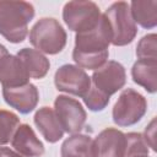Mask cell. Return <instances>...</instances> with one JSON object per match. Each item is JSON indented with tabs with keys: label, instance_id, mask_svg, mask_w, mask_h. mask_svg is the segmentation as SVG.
<instances>
[{
	"label": "cell",
	"instance_id": "6da1fadb",
	"mask_svg": "<svg viewBox=\"0 0 157 157\" xmlns=\"http://www.w3.org/2000/svg\"><path fill=\"white\" fill-rule=\"evenodd\" d=\"M112 43V29L108 20L102 15L99 22L90 31L76 33L72 59L81 69L97 70L105 64Z\"/></svg>",
	"mask_w": 157,
	"mask_h": 157
},
{
	"label": "cell",
	"instance_id": "7a4b0ae2",
	"mask_svg": "<svg viewBox=\"0 0 157 157\" xmlns=\"http://www.w3.org/2000/svg\"><path fill=\"white\" fill-rule=\"evenodd\" d=\"M34 7L26 1H0V34L11 43H21L28 33Z\"/></svg>",
	"mask_w": 157,
	"mask_h": 157
},
{
	"label": "cell",
	"instance_id": "3957f363",
	"mask_svg": "<svg viewBox=\"0 0 157 157\" xmlns=\"http://www.w3.org/2000/svg\"><path fill=\"white\" fill-rule=\"evenodd\" d=\"M29 42L38 52L58 54L66 44V32L55 20L44 17L36 22L29 32Z\"/></svg>",
	"mask_w": 157,
	"mask_h": 157
},
{
	"label": "cell",
	"instance_id": "277c9868",
	"mask_svg": "<svg viewBox=\"0 0 157 157\" xmlns=\"http://www.w3.org/2000/svg\"><path fill=\"white\" fill-rule=\"evenodd\" d=\"M104 16L112 29V44L123 47L132 42L137 33V28L128 2L118 1L112 4Z\"/></svg>",
	"mask_w": 157,
	"mask_h": 157
},
{
	"label": "cell",
	"instance_id": "5b68a950",
	"mask_svg": "<svg viewBox=\"0 0 157 157\" xmlns=\"http://www.w3.org/2000/svg\"><path fill=\"white\" fill-rule=\"evenodd\" d=\"M147 109L146 98L132 88H126L113 107V121L119 126H130L141 120Z\"/></svg>",
	"mask_w": 157,
	"mask_h": 157
},
{
	"label": "cell",
	"instance_id": "8992f818",
	"mask_svg": "<svg viewBox=\"0 0 157 157\" xmlns=\"http://www.w3.org/2000/svg\"><path fill=\"white\" fill-rule=\"evenodd\" d=\"M101 17L99 7L92 1H69L63 10V18L66 26L76 33L92 29Z\"/></svg>",
	"mask_w": 157,
	"mask_h": 157
},
{
	"label": "cell",
	"instance_id": "52a82bcc",
	"mask_svg": "<svg viewBox=\"0 0 157 157\" xmlns=\"http://www.w3.org/2000/svg\"><path fill=\"white\" fill-rule=\"evenodd\" d=\"M54 108L55 115L64 131L76 134L82 130L87 115L78 101L67 96H58L54 102Z\"/></svg>",
	"mask_w": 157,
	"mask_h": 157
},
{
	"label": "cell",
	"instance_id": "ba28073f",
	"mask_svg": "<svg viewBox=\"0 0 157 157\" xmlns=\"http://www.w3.org/2000/svg\"><path fill=\"white\" fill-rule=\"evenodd\" d=\"M54 83L59 91L83 98L91 88V77L83 69L66 64L56 70Z\"/></svg>",
	"mask_w": 157,
	"mask_h": 157
},
{
	"label": "cell",
	"instance_id": "9c48e42d",
	"mask_svg": "<svg viewBox=\"0 0 157 157\" xmlns=\"http://www.w3.org/2000/svg\"><path fill=\"white\" fill-rule=\"evenodd\" d=\"M125 81L126 74L124 66L114 60L107 61L99 69L94 70L92 75V86L108 97L121 90L125 85Z\"/></svg>",
	"mask_w": 157,
	"mask_h": 157
},
{
	"label": "cell",
	"instance_id": "30bf717a",
	"mask_svg": "<svg viewBox=\"0 0 157 157\" xmlns=\"http://www.w3.org/2000/svg\"><path fill=\"white\" fill-rule=\"evenodd\" d=\"M126 136L118 129L107 128L93 141V157H124Z\"/></svg>",
	"mask_w": 157,
	"mask_h": 157
},
{
	"label": "cell",
	"instance_id": "8fae6325",
	"mask_svg": "<svg viewBox=\"0 0 157 157\" xmlns=\"http://www.w3.org/2000/svg\"><path fill=\"white\" fill-rule=\"evenodd\" d=\"M2 97L10 107L15 108L22 114L31 113L36 108L39 99L38 90L32 83L13 88L5 87L2 88Z\"/></svg>",
	"mask_w": 157,
	"mask_h": 157
},
{
	"label": "cell",
	"instance_id": "7c38bea8",
	"mask_svg": "<svg viewBox=\"0 0 157 157\" xmlns=\"http://www.w3.org/2000/svg\"><path fill=\"white\" fill-rule=\"evenodd\" d=\"M29 75L17 55L7 54L0 60V83L4 88H13L28 83Z\"/></svg>",
	"mask_w": 157,
	"mask_h": 157
},
{
	"label": "cell",
	"instance_id": "4fadbf2b",
	"mask_svg": "<svg viewBox=\"0 0 157 157\" xmlns=\"http://www.w3.org/2000/svg\"><path fill=\"white\" fill-rule=\"evenodd\" d=\"M11 144L20 155L26 157H39L44 153L43 144L36 136L33 129L27 124L17 126L11 139Z\"/></svg>",
	"mask_w": 157,
	"mask_h": 157
},
{
	"label": "cell",
	"instance_id": "5bb4252c",
	"mask_svg": "<svg viewBox=\"0 0 157 157\" xmlns=\"http://www.w3.org/2000/svg\"><path fill=\"white\" fill-rule=\"evenodd\" d=\"M34 124L43 137L50 144L59 141L64 135V130L59 124L55 112L49 107H43L36 112Z\"/></svg>",
	"mask_w": 157,
	"mask_h": 157
},
{
	"label": "cell",
	"instance_id": "9a60e30c",
	"mask_svg": "<svg viewBox=\"0 0 157 157\" xmlns=\"http://www.w3.org/2000/svg\"><path fill=\"white\" fill-rule=\"evenodd\" d=\"M131 76L135 83L142 86L147 92L157 91V60L139 59L131 69Z\"/></svg>",
	"mask_w": 157,
	"mask_h": 157
},
{
	"label": "cell",
	"instance_id": "2e32d148",
	"mask_svg": "<svg viewBox=\"0 0 157 157\" xmlns=\"http://www.w3.org/2000/svg\"><path fill=\"white\" fill-rule=\"evenodd\" d=\"M17 56L23 63L29 77L43 78L49 70V60L38 50L23 48L17 53Z\"/></svg>",
	"mask_w": 157,
	"mask_h": 157
},
{
	"label": "cell",
	"instance_id": "e0dca14e",
	"mask_svg": "<svg viewBox=\"0 0 157 157\" xmlns=\"http://www.w3.org/2000/svg\"><path fill=\"white\" fill-rule=\"evenodd\" d=\"M131 16L141 27L153 28L157 25V1L156 0H134L130 4Z\"/></svg>",
	"mask_w": 157,
	"mask_h": 157
},
{
	"label": "cell",
	"instance_id": "ac0fdd59",
	"mask_svg": "<svg viewBox=\"0 0 157 157\" xmlns=\"http://www.w3.org/2000/svg\"><path fill=\"white\" fill-rule=\"evenodd\" d=\"M61 157H93V140L82 134L67 137L60 150Z\"/></svg>",
	"mask_w": 157,
	"mask_h": 157
},
{
	"label": "cell",
	"instance_id": "d6986e66",
	"mask_svg": "<svg viewBox=\"0 0 157 157\" xmlns=\"http://www.w3.org/2000/svg\"><path fill=\"white\" fill-rule=\"evenodd\" d=\"M20 125V120L16 114L0 109V145L7 144Z\"/></svg>",
	"mask_w": 157,
	"mask_h": 157
},
{
	"label": "cell",
	"instance_id": "ffe728a7",
	"mask_svg": "<svg viewBox=\"0 0 157 157\" xmlns=\"http://www.w3.org/2000/svg\"><path fill=\"white\" fill-rule=\"evenodd\" d=\"M136 55L144 60H157V36L155 33L146 34L140 39Z\"/></svg>",
	"mask_w": 157,
	"mask_h": 157
},
{
	"label": "cell",
	"instance_id": "44dd1931",
	"mask_svg": "<svg viewBox=\"0 0 157 157\" xmlns=\"http://www.w3.org/2000/svg\"><path fill=\"white\" fill-rule=\"evenodd\" d=\"M126 136V147L124 157L132 156H145L148 155V146L144 140V136L139 132L125 134Z\"/></svg>",
	"mask_w": 157,
	"mask_h": 157
},
{
	"label": "cell",
	"instance_id": "7402d4cb",
	"mask_svg": "<svg viewBox=\"0 0 157 157\" xmlns=\"http://www.w3.org/2000/svg\"><path fill=\"white\" fill-rule=\"evenodd\" d=\"M83 102L88 107L90 110L92 112H99V110H103L108 103H109V97L101 93L99 91H97L92 85H91V88L88 91V93L83 97Z\"/></svg>",
	"mask_w": 157,
	"mask_h": 157
},
{
	"label": "cell",
	"instance_id": "603a6c76",
	"mask_svg": "<svg viewBox=\"0 0 157 157\" xmlns=\"http://www.w3.org/2000/svg\"><path fill=\"white\" fill-rule=\"evenodd\" d=\"M142 136H144V140L147 144V146L151 147L153 151H156V119L155 118L146 126L145 134Z\"/></svg>",
	"mask_w": 157,
	"mask_h": 157
},
{
	"label": "cell",
	"instance_id": "cb8c5ba5",
	"mask_svg": "<svg viewBox=\"0 0 157 157\" xmlns=\"http://www.w3.org/2000/svg\"><path fill=\"white\" fill-rule=\"evenodd\" d=\"M0 157H22L20 153H16L15 151L6 148V147H0Z\"/></svg>",
	"mask_w": 157,
	"mask_h": 157
},
{
	"label": "cell",
	"instance_id": "d4e9b609",
	"mask_svg": "<svg viewBox=\"0 0 157 157\" xmlns=\"http://www.w3.org/2000/svg\"><path fill=\"white\" fill-rule=\"evenodd\" d=\"M9 53H7V49L2 45V44H0V60L4 58V56H6Z\"/></svg>",
	"mask_w": 157,
	"mask_h": 157
},
{
	"label": "cell",
	"instance_id": "484cf974",
	"mask_svg": "<svg viewBox=\"0 0 157 157\" xmlns=\"http://www.w3.org/2000/svg\"><path fill=\"white\" fill-rule=\"evenodd\" d=\"M132 157H148V155H145V156H132Z\"/></svg>",
	"mask_w": 157,
	"mask_h": 157
}]
</instances>
